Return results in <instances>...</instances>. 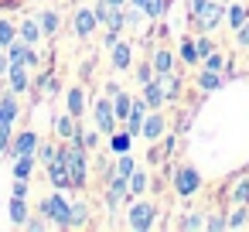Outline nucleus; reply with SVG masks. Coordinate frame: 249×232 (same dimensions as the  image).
<instances>
[{
  "mask_svg": "<svg viewBox=\"0 0 249 232\" xmlns=\"http://www.w3.org/2000/svg\"><path fill=\"white\" fill-rule=\"evenodd\" d=\"M58 154H62L65 164H69V181H72V188H82V184H86V147L72 143V147H65V150H58Z\"/></svg>",
  "mask_w": 249,
  "mask_h": 232,
  "instance_id": "obj_1",
  "label": "nucleus"
},
{
  "mask_svg": "<svg viewBox=\"0 0 249 232\" xmlns=\"http://www.w3.org/2000/svg\"><path fill=\"white\" fill-rule=\"evenodd\" d=\"M41 215H48V222H55V225H72V205L62 195H48L41 201Z\"/></svg>",
  "mask_w": 249,
  "mask_h": 232,
  "instance_id": "obj_2",
  "label": "nucleus"
},
{
  "mask_svg": "<svg viewBox=\"0 0 249 232\" xmlns=\"http://www.w3.org/2000/svg\"><path fill=\"white\" fill-rule=\"evenodd\" d=\"M150 225H154V208H150L147 201L133 205V208H130V229H137V232H147Z\"/></svg>",
  "mask_w": 249,
  "mask_h": 232,
  "instance_id": "obj_3",
  "label": "nucleus"
},
{
  "mask_svg": "<svg viewBox=\"0 0 249 232\" xmlns=\"http://www.w3.org/2000/svg\"><path fill=\"white\" fill-rule=\"evenodd\" d=\"M198 184H201V178H198V171H195V167H181V171H178V178H174L178 195H195V191H198Z\"/></svg>",
  "mask_w": 249,
  "mask_h": 232,
  "instance_id": "obj_4",
  "label": "nucleus"
},
{
  "mask_svg": "<svg viewBox=\"0 0 249 232\" xmlns=\"http://www.w3.org/2000/svg\"><path fill=\"white\" fill-rule=\"evenodd\" d=\"M222 14H225V11H222V4H212V0H208V4H205L195 18H198V24H201L205 31H212V28H218V24H222Z\"/></svg>",
  "mask_w": 249,
  "mask_h": 232,
  "instance_id": "obj_5",
  "label": "nucleus"
},
{
  "mask_svg": "<svg viewBox=\"0 0 249 232\" xmlns=\"http://www.w3.org/2000/svg\"><path fill=\"white\" fill-rule=\"evenodd\" d=\"M96 120H99V130L113 137V126H116V109H113V103H109V99H99V103H96Z\"/></svg>",
  "mask_w": 249,
  "mask_h": 232,
  "instance_id": "obj_6",
  "label": "nucleus"
},
{
  "mask_svg": "<svg viewBox=\"0 0 249 232\" xmlns=\"http://www.w3.org/2000/svg\"><path fill=\"white\" fill-rule=\"evenodd\" d=\"M48 178L55 181V188H72V181H69V164H65L62 154H58L55 161H48Z\"/></svg>",
  "mask_w": 249,
  "mask_h": 232,
  "instance_id": "obj_7",
  "label": "nucleus"
},
{
  "mask_svg": "<svg viewBox=\"0 0 249 232\" xmlns=\"http://www.w3.org/2000/svg\"><path fill=\"white\" fill-rule=\"evenodd\" d=\"M38 150V133L35 130H28V133H18V140L11 143V154L18 157V154H35Z\"/></svg>",
  "mask_w": 249,
  "mask_h": 232,
  "instance_id": "obj_8",
  "label": "nucleus"
},
{
  "mask_svg": "<svg viewBox=\"0 0 249 232\" xmlns=\"http://www.w3.org/2000/svg\"><path fill=\"white\" fill-rule=\"evenodd\" d=\"M143 106L147 103H133V109H130V116H126V133L130 137H140V130H143Z\"/></svg>",
  "mask_w": 249,
  "mask_h": 232,
  "instance_id": "obj_9",
  "label": "nucleus"
},
{
  "mask_svg": "<svg viewBox=\"0 0 249 232\" xmlns=\"http://www.w3.org/2000/svg\"><path fill=\"white\" fill-rule=\"evenodd\" d=\"M11 89L24 92L28 89V65L24 62H11Z\"/></svg>",
  "mask_w": 249,
  "mask_h": 232,
  "instance_id": "obj_10",
  "label": "nucleus"
},
{
  "mask_svg": "<svg viewBox=\"0 0 249 232\" xmlns=\"http://www.w3.org/2000/svg\"><path fill=\"white\" fill-rule=\"evenodd\" d=\"M143 103H147V106H160V103H164V86H160V79L143 82Z\"/></svg>",
  "mask_w": 249,
  "mask_h": 232,
  "instance_id": "obj_11",
  "label": "nucleus"
},
{
  "mask_svg": "<svg viewBox=\"0 0 249 232\" xmlns=\"http://www.w3.org/2000/svg\"><path fill=\"white\" fill-rule=\"evenodd\" d=\"M126 191H130V184H126V178H120V174H116V178L109 181V191H106V201H109V205L116 208V205L123 201V195H126Z\"/></svg>",
  "mask_w": 249,
  "mask_h": 232,
  "instance_id": "obj_12",
  "label": "nucleus"
},
{
  "mask_svg": "<svg viewBox=\"0 0 249 232\" xmlns=\"http://www.w3.org/2000/svg\"><path fill=\"white\" fill-rule=\"evenodd\" d=\"M92 28H96V11H79L75 14V35H92Z\"/></svg>",
  "mask_w": 249,
  "mask_h": 232,
  "instance_id": "obj_13",
  "label": "nucleus"
},
{
  "mask_svg": "<svg viewBox=\"0 0 249 232\" xmlns=\"http://www.w3.org/2000/svg\"><path fill=\"white\" fill-rule=\"evenodd\" d=\"M160 133H164V120H160L157 113H154V116H147V120H143V130H140V137H147V140H157Z\"/></svg>",
  "mask_w": 249,
  "mask_h": 232,
  "instance_id": "obj_14",
  "label": "nucleus"
},
{
  "mask_svg": "<svg viewBox=\"0 0 249 232\" xmlns=\"http://www.w3.org/2000/svg\"><path fill=\"white\" fill-rule=\"evenodd\" d=\"M113 109H116V120H126L130 116V109H133V103H130V96L126 92H113Z\"/></svg>",
  "mask_w": 249,
  "mask_h": 232,
  "instance_id": "obj_15",
  "label": "nucleus"
},
{
  "mask_svg": "<svg viewBox=\"0 0 249 232\" xmlns=\"http://www.w3.org/2000/svg\"><path fill=\"white\" fill-rule=\"evenodd\" d=\"M31 171H35V154H18L14 178H31Z\"/></svg>",
  "mask_w": 249,
  "mask_h": 232,
  "instance_id": "obj_16",
  "label": "nucleus"
},
{
  "mask_svg": "<svg viewBox=\"0 0 249 232\" xmlns=\"http://www.w3.org/2000/svg\"><path fill=\"white\" fill-rule=\"evenodd\" d=\"M14 116H18V103L14 96H4L0 99V123H14Z\"/></svg>",
  "mask_w": 249,
  "mask_h": 232,
  "instance_id": "obj_17",
  "label": "nucleus"
},
{
  "mask_svg": "<svg viewBox=\"0 0 249 232\" xmlns=\"http://www.w3.org/2000/svg\"><path fill=\"white\" fill-rule=\"evenodd\" d=\"M41 35H45V31H41V24H35V21H24V24H21V41L35 45V41H38Z\"/></svg>",
  "mask_w": 249,
  "mask_h": 232,
  "instance_id": "obj_18",
  "label": "nucleus"
},
{
  "mask_svg": "<svg viewBox=\"0 0 249 232\" xmlns=\"http://www.w3.org/2000/svg\"><path fill=\"white\" fill-rule=\"evenodd\" d=\"M198 86H201L205 92H212V89H218V86H222V75H218V72H212V69H205V72L198 75Z\"/></svg>",
  "mask_w": 249,
  "mask_h": 232,
  "instance_id": "obj_19",
  "label": "nucleus"
},
{
  "mask_svg": "<svg viewBox=\"0 0 249 232\" xmlns=\"http://www.w3.org/2000/svg\"><path fill=\"white\" fill-rule=\"evenodd\" d=\"M157 79H160V86H164V96H167V99H174V96L181 92V82H178V79H174L171 72H160Z\"/></svg>",
  "mask_w": 249,
  "mask_h": 232,
  "instance_id": "obj_20",
  "label": "nucleus"
},
{
  "mask_svg": "<svg viewBox=\"0 0 249 232\" xmlns=\"http://www.w3.org/2000/svg\"><path fill=\"white\" fill-rule=\"evenodd\" d=\"M130 65V45H113V69H126Z\"/></svg>",
  "mask_w": 249,
  "mask_h": 232,
  "instance_id": "obj_21",
  "label": "nucleus"
},
{
  "mask_svg": "<svg viewBox=\"0 0 249 232\" xmlns=\"http://www.w3.org/2000/svg\"><path fill=\"white\" fill-rule=\"evenodd\" d=\"M82 109H86V96H82V89H72L69 92V113L72 116H82Z\"/></svg>",
  "mask_w": 249,
  "mask_h": 232,
  "instance_id": "obj_22",
  "label": "nucleus"
},
{
  "mask_svg": "<svg viewBox=\"0 0 249 232\" xmlns=\"http://www.w3.org/2000/svg\"><path fill=\"white\" fill-rule=\"evenodd\" d=\"M55 130H58V137H75V116L69 113V116H58L55 120Z\"/></svg>",
  "mask_w": 249,
  "mask_h": 232,
  "instance_id": "obj_23",
  "label": "nucleus"
},
{
  "mask_svg": "<svg viewBox=\"0 0 249 232\" xmlns=\"http://www.w3.org/2000/svg\"><path fill=\"white\" fill-rule=\"evenodd\" d=\"M171 65H174V58H171V52H167V48L154 55V72H157V75H160V72H171Z\"/></svg>",
  "mask_w": 249,
  "mask_h": 232,
  "instance_id": "obj_24",
  "label": "nucleus"
},
{
  "mask_svg": "<svg viewBox=\"0 0 249 232\" xmlns=\"http://www.w3.org/2000/svg\"><path fill=\"white\" fill-rule=\"evenodd\" d=\"M11 218H14L18 225L28 222V205H24V198H14V201H11Z\"/></svg>",
  "mask_w": 249,
  "mask_h": 232,
  "instance_id": "obj_25",
  "label": "nucleus"
},
{
  "mask_svg": "<svg viewBox=\"0 0 249 232\" xmlns=\"http://www.w3.org/2000/svg\"><path fill=\"white\" fill-rule=\"evenodd\" d=\"M28 48H31L28 41H11V45H7V58H11V62H24V52H28Z\"/></svg>",
  "mask_w": 249,
  "mask_h": 232,
  "instance_id": "obj_26",
  "label": "nucleus"
},
{
  "mask_svg": "<svg viewBox=\"0 0 249 232\" xmlns=\"http://www.w3.org/2000/svg\"><path fill=\"white\" fill-rule=\"evenodd\" d=\"M126 184H130L133 195H140V191H147V174H143V171H133V174L126 178Z\"/></svg>",
  "mask_w": 249,
  "mask_h": 232,
  "instance_id": "obj_27",
  "label": "nucleus"
},
{
  "mask_svg": "<svg viewBox=\"0 0 249 232\" xmlns=\"http://www.w3.org/2000/svg\"><path fill=\"white\" fill-rule=\"evenodd\" d=\"M41 31H45V35H55V31H58V14H55V11H45V14H41Z\"/></svg>",
  "mask_w": 249,
  "mask_h": 232,
  "instance_id": "obj_28",
  "label": "nucleus"
},
{
  "mask_svg": "<svg viewBox=\"0 0 249 232\" xmlns=\"http://www.w3.org/2000/svg\"><path fill=\"white\" fill-rule=\"evenodd\" d=\"M116 11H120V7H113V4H106V0H103V4L96 7V21H103V24H109Z\"/></svg>",
  "mask_w": 249,
  "mask_h": 232,
  "instance_id": "obj_29",
  "label": "nucleus"
},
{
  "mask_svg": "<svg viewBox=\"0 0 249 232\" xmlns=\"http://www.w3.org/2000/svg\"><path fill=\"white\" fill-rule=\"evenodd\" d=\"M133 171H137V167H133V157H126V154H123V157L116 161V174H120V178H130Z\"/></svg>",
  "mask_w": 249,
  "mask_h": 232,
  "instance_id": "obj_30",
  "label": "nucleus"
},
{
  "mask_svg": "<svg viewBox=\"0 0 249 232\" xmlns=\"http://www.w3.org/2000/svg\"><path fill=\"white\" fill-rule=\"evenodd\" d=\"M205 69L222 72V69H225V58H222V55H215V52H208V55H205Z\"/></svg>",
  "mask_w": 249,
  "mask_h": 232,
  "instance_id": "obj_31",
  "label": "nucleus"
},
{
  "mask_svg": "<svg viewBox=\"0 0 249 232\" xmlns=\"http://www.w3.org/2000/svg\"><path fill=\"white\" fill-rule=\"evenodd\" d=\"M164 4H167V0H147L143 14H147V18H160V14H164Z\"/></svg>",
  "mask_w": 249,
  "mask_h": 232,
  "instance_id": "obj_32",
  "label": "nucleus"
},
{
  "mask_svg": "<svg viewBox=\"0 0 249 232\" xmlns=\"http://www.w3.org/2000/svg\"><path fill=\"white\" fill-rule=\"evenodd\" d=\"M86 218H89V208H86L82 201H79V205H72V225H82Z\"/></svg>",
  "mask_w": 249,
  "mask_h": 232,
  "instance_id": "obj_33",
  "label": "nucleus"
},
{
  "mask_svg": "<svg viewBox=\"0 0 249 232\" xmlns=\"http://www.w3.org/2000/svg\"><path fill=\"white\" fill-rule=\"evenodd\" d=\"M11 150V123H0V154Z\"/></svg>",
  "mask_w": 249,
  "mask_h": 232,
  "instance_id": "obj_34",
  "label": "nucleus"
},
{
  "mask_svg": "<svg viewBox=\"0 0 249 232\" xmlns=\"http://www.w3.org/2000/svg\"><path fill=\"white\" fill-rule=\"evenodd\" d=\"M229 24H232V28H242V24H246V11H242V7H232V11H229Z\"/></svg>",
  "mask_w": 249,
  "mask_h": 232,
  "instance_id": "obj_35",
  "label": "nucleus"
},
{
  "mask_svg": "<svg viewBox=\"0 0 249 232\" xmlns=\"http://www.w3.org/2000/svg\"><path fill=\"white\" fill-rule=\"evenodd\" d=\"M11 41H14V24L0 21V45H11Z\"/></svg>",
  "mask_w": 249,
  "mask_h": 232,
  "instance_id": "obj_36",
  "label": "nucleus"
},
{
  "mask_svg": "<svg viewBox=\"0 0 249 232\" xmlns=\"http://www.w3.org/2000/svg\"><path fill=\"white\" fill-rule=\"evenodd\" d=\"M126 147H130V133H116V137H113V150H120V154H123Z\"/></svg>",
  "mask_w": 249,
  "mask_h": 232,
  "instance_id": "obj_37",
  "label": "nucleus"
},
{
  "mask_svg": "<svg viewBox=\"0 0 249 232\" xmlns=\"http://www.w3.org/2000/svg\"><path fill=\"white\" fill-rule=\"evenodd\" d=\"M235 201H239V205L249 201V181H239V184H235Z\"/></svg>",
  "mask_w": 249,
  "mask_h": 232,
  "instance_id": "obj_38",
  "label": "nucleus"
},
{
  "mask_svg": "<svg viewBox=\"0 0 249 232\" xmlns=\"http://www.w3.org/2000/svg\"><path fill=\"white\" fill-rule=\"evenodd\" d=\"M195 52H198V58H205V55L212 52V41H208V38H198V41H195Z\"/></svg>",
  "mask_w": 249,
  "mask_h": 232,
  "instance_id": "obj_39",
  "label": "nucleus"
},
{
  "mask_svg": "<svg viewBox=\"0 0 249 232\" xmlns=\"http://www.w3.org/2000/svg\"><path fill=\"white\" fill-rule=\"evenodd\" d=\"M181 55H184V62H195V58H198V52H195V41H184V45H181Z\"/></svg>",
  "mask_w": 249,
  "mask_h": 232,
  "instance_id": "obj_40",
  "label": "nucleus"
},
{
  "mask_svg": "<svg viewBox=\"0 0 249 232\" xmlns=\"http://www.w3.org/2000/svg\"><path fill=\"white\" fill-rule=\"evenodd\" d=\"M28 195V178H18L14 181V198H24Z\"/></svg>",
  "mask_w": 249,
  "mask_h": 232,
  "instance_id": "obj_41",
  "label": "nucleus"
},
{
  "mask_svg": "<svg viewBox=\"0 0 249 232\" xmlns=\"http://www.w3.org/2000/svg\"><path fill=\"white\" fill-rule=\"evenodd\" d=\"M150 75H154V65H140V72H137L140 86H143V82H150Z\"/></svg>",
  "mask_w": 249,
  "mask_h": 232,
  "instance_id": "obj_42",
  "label": "nucleus"
},
{
  "mask_svg": "<svg viewBox=\"0 0 249 232\" xmlns=\"http://www.w3.org/2000/svg\"><path fill=\"white\" fill-rule=\"evenodd\" d=\"M229 225H232V229H242V225H246V212H235V215L229 218Z\"/></svg>",
  "mask_w": 249,
  "mask_h": 232,
  "instance_id": "obj_43",
  "label": "nucleus"
},
{
  "mask_svg": "<svg viewBox=\"0 0 249 232\" xmlns=\"http://www.w3.org/2000/svg\"><path fill=\"white\" fill-rule=\"evenodd\" d=\"M201 225H205V222H201L198 215H191V218H184V222H181V229H201Z\"/></svg>",
  "mask_w": 249,
  "mask_h": 232,
  "instance_id": "obj_44",
  "label": "nucleus"
},
{
  "mask_svg": "<svg viewBox=\"0 0 249 232\" xmlns=\"http://www.w3.org/2000/svg\"><path fill=\"white\" fill-rule=\"evenodd\" d=\"M205 225H208V229H212V232H222V229H225V225H229V222H222V218H208V222H205Z\"/></svg>",
  "mask_w": 249,
  "mask_h": 232,
  "instance_id": "obj_45",
  "label": "nucleus"
},
{
  "mask_svg": "<svg viewBox=\"0 0 249 232\" xmlns=\"http://www.w3.org/2000/svg\"><path fill=\"white\" fill-rule=\"evenodd\" d=\"M24 65H38V52H35V48L24 52Z\"/></svg>",
  "mask_w": 249,
  "mask_h": 232,
  "instance_id": "obj_46",
  "label": "nucleus"
},
{
  "mask_svg": "<svg viewBox=\"0 0 249 232\" xmlns=\"http://www.w3.org/2000/svg\"><path fill=\"white\" fill-rule=\"evenodd\" d=\"M239 45H249V24L239 28Z\"/></svg>",
  "mask_w": 249,
  "mask_h": 232,
  "instance_id": "obj_47",
  "label": "nucleus"
},
{
  "mask_svg": "<svg viewBox=\"0 0 249 232\" xmlns=\"http://www.w3.org/2000/svg\"><path fill=\"white\" fill-rule=\"evenodd\" d=\"M205 4H208V0H188V7H191V14H198V11H201Z\"/></svg>",
  "mask_w": 249,
  "mask_h": 232,
  "instance_id": "obj_48",
  "label": "nucleus"
},
{
  "mask_svg": "<svg viewBox=\"0 0 249 232\" xmlns=\"http://www.w3.org/2000/svg\"><path fill=\"white\" fill-rule=\"evenodd\" d=\"M24 225H28L31 232H38V229H45V222H41V218H31V222H24Z\"/></svg>",
  "mask_w": 249,
  "mask_h": 232,
  "instance_id": "obj_49",
  "label": "nucleus"
},
{
  "mask_svg": "<svg viewBox=\"0 0 249 232\" xmlns=\"http://www.w3.org/2000/svg\"><path fill=\"white\" fill-rule=\"evenodd\" d=\"M41 157H45V161H55V150H52V147L45 143V147H41Z\"/></svg>",
  "mask_w": 249,
  "mask_h": 232,
  "instance_id": "obj_50",
  "label": "nucleus"
},
{
  "mask_svg": "<svg viewBox=\"0 0 249 232\" xmlns=\"http://www.w3.org/2000/svg\"><path fill=\"white\" fill-rule=\"evenodd\" d=\"M106 4H113V7H123V0H106Z\"/></svg>",
  "mask_w": 249,
  "mask_h": 232,
  "instance_id": "obj_51",
  "label": "nucleus"
}]
</instances>
